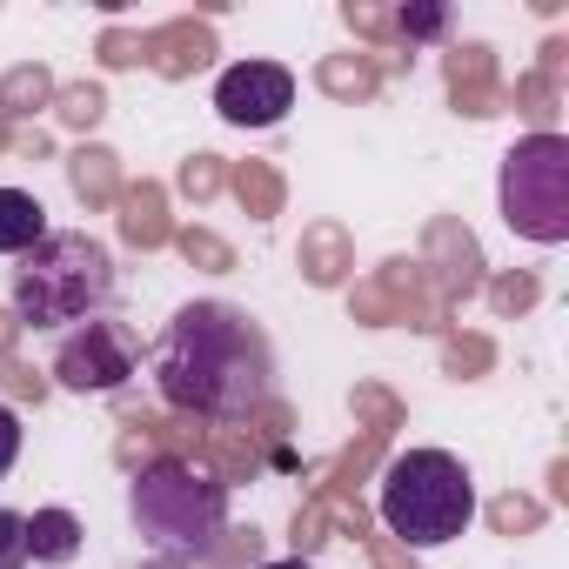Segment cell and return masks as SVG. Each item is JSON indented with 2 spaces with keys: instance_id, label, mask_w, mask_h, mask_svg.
<instances>
[{
  "instance_id": "13",
  "label": "cell",
  "mask_w": 569,
  "mask_h": 569,
  "mask_svg": "<svg viewBox=\"0 0 569 569\" xmlns=\"http://www.w3.org/2000/svg\"><path fill=\"white\" fill-rule=\"evenodd\" d=\"M261 569H316V562H302V556H289V562H261Z\"/></svg>"
},
{
  "instance_id": "2",
  "label": "cell",
  "mask_w": 569,
  "mask_h": 569,
  "mask_svg": "<svg viewBox=\"0 0 569 569\" xmlns=\"http://www.w3.org/2000/svg\"><path fill=\"white\" fill-rule=\"evenodd\" d=\"M8 302L21 329H81L114 302V254L88 228H54L21 254Z\"/></svg>"
},
{
  "instance_id": "5",
  "label": "cell",
  "mask_w": 569,
  "mask_h": 569,
  "mask_svg": "<svg viewBox=\"0 0 569 569\" xmlns=\"http://www.w3.org/2000/svg\"><path fill=\"white\" fill-rule=\"evenodd\" d=\"M502 221L522 241H569V141L562 134H522L502 154Z\"/></svg>"
},
{
  "instance_id": "12",
  "label": "cell",
  "mask_w": 569,
  "mask_h": 569,
  "mask_svg": "<svg viewBox=\"0 0 569 569\" xmlns=\"http://www.w3.org/2000/svg\"><path fill=\"white\" fill-rule=\"evenodd\" d=\"M402 28L409 34H442V14L436 8H416V14H402Z\"/></svg>"
},
{
  "instance_id": "4",
  "label": "cell",
  "mask_w": 569,
  "mask_h": 569,
  "mask_svg": "<svg viewBox=\"0 0 569 569\" xmlns=\"http://www.w3.org/2000/svg\"><path fill=\"white\" fill-rule=\"evenodd\" d=\"M382 522L409 549H442L476 522V482L449 449H409L382 469Z\"/></svg>"
},
{
  "instance_id": "11",
  "label": "cell",
  "mask_w": 569,
  "mask_h": 569,
  "mask_svg": "<svg viewBox=\"0 0 569 569\" xmlns=\"http://www.w3.org/2000/svg\"><path fill=\"white\" fill-rule=\"evenodd\" d=\"M14 456H21V416H14L8 402H0V476L14 469Z\"/></svg>"
},
{
  "instance_id": "9",
  "label": "cell",
  "mask_w": 569,
  "mask_h": 569,
  "mask_svg": "<svg viewBox=\"0 0 569 569\" xmlns=\"http://www.w3.org/2000/svg\"><path fill=\"white\" fill-rule=\"evenodd\" d=\"M41 234H48V208L28 194V188H0V254H28V248H41Z\"/></svg>"
},
{
  "instance_id": "6",
  "label": "cell",
  "mask_w": 569,
  "mask_h": 569,
  "mask_svg": "<svg viewBox=\"0 0 569 569\" xmlns=\"http://www.w3.org/2000/svg\"><path fill=\"white\" fill-rule=\"evenodd\" d=\"M134 336L121 329V322H108V316H94V322H81V329H68L61 336V349H54V382L68 389V396H114V389H128L134 382Z\"/></svg>"
},
{
  "instance_id": "8",
  "label": "cell",
  "mask_w": 569,
  "mask_h": 569,
  "mask_svg": "<svg viewBox=\"0 0 569 569\" xmlns=\"http://www.w3.org/2000/svg\"><path fill=\"white\" fill-rule=\"evenodd\" d=\"M81 556V516L74 509H34L28 516V562H74Z\"/></svg>"
},
{
  "instance_id": "7",
  "label": "cell",
  "mask_w": 569,
  "mask_h": 569,
  "mask_svg": "<svg viewBox=\"0 0 569 569\" xmlns=\"http://www.w3.org/2000/svg\"><path fill=\"white\" fill-rule=\"evenodd\" d=\"M289 108H296V74L274 61H234L214 81V114L228 128H274Z\"/></svg>"
},
{
  "instance_id": "10",
  "label": "cell",
  "mask_w": 569,
  "mask_h": 569,
  "mask_svg": "<svg viewBox=\"0 0 569 569\" xmlns=\"http://www.w3.org/2000/svg\"><path fill=\"white\" fill-rule=\"evenodd\" d=\"M0 569H28V516L0 509Z\"/></svg>"
},
{
  "instance_id": "1",
  "label": "cell",
  "mask_w": 569,
  "mask_h": 569,
  "mask_svg": "<svg viewBox=\"0 0 569 569\" xmlns=\"http://www.w3.org/2000/svg\"><path fill=\"white\" fill-rule=\"evenodd\" d=\"M154 389L168 409H188V416H214V422H234V416H254L274 389V349L261 336V322H248L241 309L228 302H188L168 316L154 356Z\"/></svg>"
},
{
  "instance_id": "3",
  "label": "cell",
  "mask_w": 569,
  "mask_h": 569,
  "mask_svg": "<svg viewBox=\"0 0 569 569\" xmlns=\"http://www.w3.org/2000/svg\"><path fill=\"white\" fill-rule=\"evenodd\" d=\"M128 522L154 556L194 562L221 542L228 529V482H214L201 462L188 456H154L134 469L128 482Z\"/></svg>"
}]
</instances>
